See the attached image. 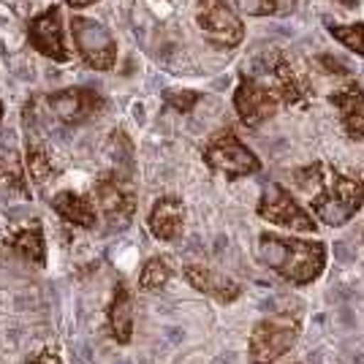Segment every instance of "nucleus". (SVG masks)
Returning a JSON list of instances; mask_svg holds the SVG:
<instances>
[{
  "mask_svg": "<svg viewBox=\"0 0 364 364\" xmlns=\"http://www.w3.org/2000/svg\"><path fill=\"white\" fill-rule=\"evenodd\" d=\"M299 337V321L291 316H280V318H264L253 326L250 334V362L253 364H272L277 362L286 350L296 343Z\"/></svg>",
  "mask_w": 364,
  "mask_h": 364,
  "instance_id": "nucleus-5",
  "label": "nucleus"
},
{
  "mask_svg": "<svg viewBox=\"0 0 364 364\" xmlns=\"http://www.w3.org/2000/svg\"><path fill=\"white\" fill-rule=\"evenodd\" d=\"M234 109L247 128H258L277 112V95L269 85H261L253 76H242L234 90Z\"/></svg>",
  "mask_w": 364,
  "mask_h": 364,
  "instance_id": "nucleus-11",
  "label": "nucleus"
},
{
  "mask_svg": "<svg viewBox=\"0 0 364 364\" xmlns=\"http://www.w3.org/2000/svg\"><path fill=\"white\" fill-rule=\"evenodd\" d=\"M329 33L346 49H350V52H356V55L364 58V19L362 22H353V25H332Z\"/></svg>",
  "mask_w": 364,
  "mask_h": 364,
  "instance_id": "nucleus-21",
  "label": "nucleus"
},
{
  "mask_svg": "<svg viewBox=\"0 0 364 364\" xmlns=\"http://www.w3.org/2000/svg\"><path fill=\"white\" fill-rule=\"evenodd\" d=\"M272 90L277 95V101H283L289 107H296V104L307 101V92H310L302 76L296 74L294 65L289 60H283V58H277L272 65Z\"/></svg>",
  "mask_w": 364,
  "mask_h": 364,
  "instance_id": "nucleus-18",
  "label": "nucleus"
},
{
  "mask_svg": "<svg viewBox=\"0 0 364 364\" xmlns=\"http://www.w3.org/2000/svg\"><path fill=\"white\" fill-rule=\"evenodd\" d=\"M28 364H63L60 356L55 353V350H41V353H36V356H31V362Z\"/></svg>",
  "mask_w": 364,
  "mask_h": 364,
  "instance_id": "nucleus-24",
  "label": "nucleus"
},
{
  "mask_svg": "<svg viewBox=\"0 0 364 364\" xmlns=\"http://www.w3.org/2000/svg\"><path fill=\"white\" fill-rule=\"evenodd\" d=\"M296 188L310 193V207L321 223L343 226L364 204V180H353L340 174L332 166H307L294 174Z\"/></svg>",
  "mask_w": 364,
  "mask_h": 364,
  "instance_id": "nucleus-1",
  "label": "nucleus"
},
{
  "mask_svg": "<svg viewBox=\"0 0 364 364\" xmlns=\"http://www.w3.org/2000/svg\"><path fill=\"white\" fill-rule=\"evenodd\" d=\"M6 247H11V253L19 258L31 261L36 267L46 264V240H44V226L41 220H31L28 226L14 231L11 237H6Z\"/></svg>",
  "mask_w": 364,
  "mask_h": 364,
  "instance_id": "nucleus-16",
  "label": "nucleus"
},
{
  "mask_svg": "<svg viewBox=\"0 0 364 364\" xmlns=\"http://www.w3.org/2000/svg\"><path fill=\"white\" fill-rule=\"evenodd\" d=\"M109 332L112 337L120 343V346H128L131 343V334H134V296L125 283H117L114 286V296H112V304H109Z\"/></svg>",
  "mask_w": 364,
  "mask_h": 364,
  "instance_id": "nucleus-17",
  "label": "nucleus"
},
{
  "mask_svg": "<svg viewBox=\"0 0 364 364\" xmlns=\"http://www.w3.org/2000/svg\"><path fill=\"white\" fill-rule=\"evenodd\" d=\"M258 218L269 220L274 226L294 228V231H316V218L304 213L302 204H296L286 188L280 185H269L264 191V196L258 201Z\"/></svg>",
  "mask_w": 364,
  "mask_h": 364,
  "instance_id": "nucleus-8",
  "label": "nucleus"
},
{
  "mask_svg": "<svg viewBox=\"0 0 364 364\" xmlns=\"http://www.w3.org/2000/svg\"><path fill=\"white\" fill-rule=\"evenodd\" d=\"M25 168H28V177L33 180V185H38V188H46L58 174L49 152L44 147H38V144H31L28 152H25Z\"/></svg>",
  "mask_w": 364,
  "mask_h": 364,
  "instance_id": "nucleus-19",
  "label": "nucleus"
},
{
  "mask_svg": "<svg viewBox=\"0 0 364 364\" xmlns=\"http://www.w3.org/2000/svg\"><path fill=\"white\" fill-rule=\"evenodd\" d=\"M204 164L213 171L226 174L228 180H240L247 174H256L261 168L258 155L231 128H220L218 134L210 136L207 147H204Z\"/></svg>",
  "mask_w": 364,
  "mask_h": 364,
  "instance_id": "nucleus-3",
  "label": "nucleus"
},
{
  "mask_svg": "<svg viewBox=\"0 0 364 364\" xmlns=\"http://www.w3.org/2000/svg\"><path fill=\"white\" fill-rule=\"evenodd\" d=\"M196 22L204 38L218 49H234L242 44L245 25L226 0H198Z\"/></svg>",
  "mask_w": 364,
  "mask_h": 364,
  "instance_id": "nucleus-6",
  "label": "nucleus"
},
{
  "mask_svg": "<svg viewBox=\"0 0 364 364\" xmlns=\"http://www.w3.org/2000/svg\"><path fill=\"white\" fill-rule=\"evenodd\" d=\"M166 104L177 109V112H191L198 104V92L182 90V92H166Z\"/></svg>",
  "mask_w": 364,
  "mask_h": 364,
  "instance_id": "nucleus-23",
  "label": "nucleus"
},
{
  "mask_svg": "<svg viewBox=\"0 0 364 364\" xmlns=\"http://www.w3.org/2000/svg\"><path fill=\"white\" fill-rule=\"evenodd\" d=\"M332 104L340 109L343 125L350 139H364V90L359 85H346L332 92Z\"/></svg>",
  "mask_w": 364,
  "mask_h": 364,
  "instance_id": "nucleus-14",
  "label": "nucleus"
},
{
  "mask_svg": "<svg viewBox=\"0 0 364 364\" xmlns=\"http://www.w3.org/2000/svg\"><path fill=\"white\" fill-rule=\"evenodd\" d=\"M95 204L112 228H125L136 213V193L128 182L117 174H104L101 180L92 185Z\"/></svg>",
  "mask_w": 364,
  "mask_h": 364,
  "instance_id": "nucleus-7",
  "label": "nucleus"
},
{
  "mask_svg": "<svg viewBox=\"0 0 364 364\" xmlns=\"http://www.w3.org/2000/svg\"><path fill=\"white\" fill-rule=\"evenodd\" d=\"M291 3H294V0H291Z\"/></svg>",
  "mask_w": 364,
  "mask_h": 364,
  "instance_id": "nucleus-27",
  "label": "nucleus"
},
{
  "mask_svg": "<svg viewBox=\"0 0 364 364\" xmlns=\"http://www.w3.org/2000/svg\"><path fill=\"white\" fill-rule=\"evenodd\" d=\"M168 280H171V267H168L166 258H150V261H144V267L139 272V289L161 291L168 286Z\"/></svg>",
  "mask_w": 364,
  "mask_h": 364,
  "instance_id": "nucleus-20",
  "label": "nucleus"
},
{
  "mask_svg": "<svg viewBox=\"0 0 364 364\" xmlns=\"http://www.w3.org/2000/svg\"><path fill=\"white\" fill-rule=\"evenodd\" d=\"M0 120H3V101H0Z\"/></svg>",
  "mask_w": 364,
  "mask_h": 364,
  "instance_id": "nucleus-26",
  "label": "nucleus"
},
{
  "mask_svg": "<svg viewBox=\"0 0 364 364\" xmlns=\"http://www.w3.org/2000/svg\"><path fill=\"white\" fill-rule=\"evenodd\" d=\"M28 41L31 46L55 63H68L71 52L65 46V31H63V14L58 6H49L46 11L36 14L28 22Z\"/></svg>",
  "mask_w": 364,
  "mask_h": 364,
  "instance_id": "nucleus-10",
  "label": "nucleus"
},
{
  "mask_svg": "<svg viewBox=\"0 0 364 364\" xmlns=\"http://www.w3.org/2000/svg\"><path fill=\"white\" fill-rule=\"evenodd\" d=\"M258 256L269 269H274L280 277H286L289 283L307 286L323 272L326 245L304 242V240L280 237V234H261L258 237Z\"/></svg>",
  "mask_w": 364,
  "mask_h": 364,
  "instance_id": "nucleus-2",
  "label": "nucleus"
},
{
  "mask_svg": "<svg viewBox=\"0 0 364 364\" xmlns=\"http://www.w3.org/2000/svg\"><path fill=\"white\" fill-rule=\"evenodd\" d=\"M46 107L65 125H82V122L92 120L95 114H101L107 101L101 92L90 90V87H65V90L52 92L46 98Z\"/></svg>",
  "mask_w": 364,
  "mask_h": 364,
  "instance_id": "nucleus-9",
  "label": "nucleus"
},
{
  "mask_svg": "<svg viewBox=\"0 0 364 364\" xmlns=\"http://www.w3.org/2000/svg\"><path fill=\"white\" fill-rule=\"evenodd\" d=\"M71 9H85V6H92V3H98V0H65Z\"/></svg>",
  "mask_w": 364,
  "mask_h": 364,
  "instance_id": "nucleus-25",
  "label": "nucleus"
},
{
  "mask_svg": "<svg viewBox=\"0 0 364 364\" xmlns=\"http://www.w3.org/2000/svg\"><path fill=\"white\" fill-rule=\"evenodd\" d=\"M71 38L76 55L92 71H109L117 63V41L107 31V25L95 22L90 16H71Z\"/></svg>",
  "mask_w": 364,
  "mask_h": 364,
  "instance_id": "nucleus-4",
  "label": "nucleus"
},
{
  "mask_svg": "<svg viewBox=\"0 0 364 364\" xmlns=\"http://www.w3.org/2000/svg\"><path fill=\"white\" fill-rule=\"evenodd\" d=\"M231 3L247 16H269L280 6V0H231Z\"/></svg>",
  "mask_w": 364,
  "mask_h": 364,
  "instance_id": "nucleus-22",
  "label": "nucleus"
},
{
  "mask_svg": "<svg viewBox=\"0 0 364 364\" xmlns=\"http://www.w3.org/2000/svg\"><path fill=\"white\" fill-rule=\"evenodd\" d=\"M185 280L196 291L213 296L218 302H234V299L242 294V286H240L237 280L215 272V269H207V267H196V264H188V267H185Z\"/></svg>",
  "mask_w": 364,
  "mask_h": 364,
  "instance_id": "nucleus-13",
  "label": "nucleus"
},
{
  "mask_svg": "<svg viewBox=\"0 0 364 364\" xmlns=\"http://www.w3.org/2000/svg\"><path fill=\"white\" fill-rule=\"evenodd\" d=\"M182 223H185V207L180 198L174 196H161L150 210L147 226L150 234L161 242H171L182 234Z\"/></svg>",
  "mask_w": 364,
  "mask_h": 364,
  "instance_id": "nucleus-12",
  "label": "nucleus"
},
{
  "mask_svg": "<svg viewBox=\"0 0 364 364\" xmlns=\"http://www.w3.org/2000/svg\"><path fill=\"white\" fill-rule=\"evenodd\" d=\"M52 210L60 215L65 223L79 228H95L98 223V210L92 207V201L76 191H60L52 196Z\"/></svg>",
  "mask_w": 364,
  "mask_h": 364,
  "instance_id": "nucleus-15",
  "label": "nucleus"
}]
</instances>
